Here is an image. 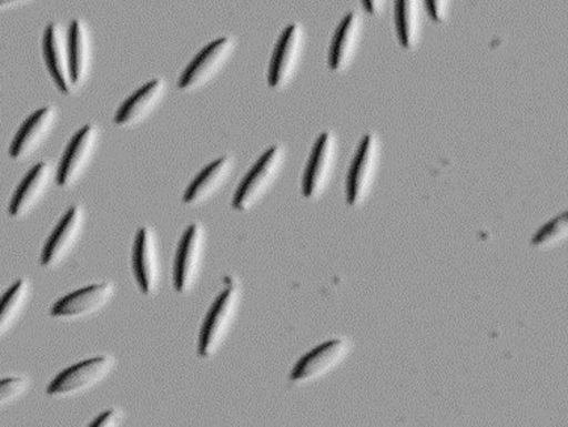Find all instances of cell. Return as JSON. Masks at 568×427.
<instances>
[{
	"instance_id": "obj_1",
	"label": "cell",
	"mask_w": 568,
	"mask_h": 427,
	"mask_svg": "<svg viewBox=\"0 0 568 427\" xmlns=\"http://www.w3.org/2000/svg\"><path fill=\"white\" fill-rule=\"evenodd\" d=\"M240 303H242V284L235 276H226L225 287L214 301L213 307L202 325L200 346H197L201 358H213L221 350L237 321Z\"/></svg>"
},
{
	"instance_id": "obj_2",
	"label": "cell",
	"mask_w": 568,
	"mask_h": 427,
	"mask_svg": "<svg viewBox=\"0 0 568 427\" xmlns=\"http://www.w3.org/2000/svg\"><path fill=\"white\" fill-rule=\"evenodd\" d=\"M285 161H287V149L284 145H273L267 150L235 191L233 201L235 211L250 212L254 209L280 179Z\"/></svg>"
},
{
	"instance_id": "obj_3",
	"label": "cell",
	"mask_w": 568,
	"mask_h": 427,
	"mask_svg": "<svg viewBox=\"0 0 568 427\" xmlns=\"http://www.w3.org/2000/svg\"><path fill=\"white\" fill-rule=\"evenodd\" d=\"M306 50V29L301 23L288 24L273 49L268 65V85L273 90H285L296 78Z\"/></svg>"
},
{
	"instance_id": "obj_4",
	"label": "cell",
	"mask_w": 568,
	"mask_h": 427,
	"mask_svg": "<svg viewBox=\"0 0 568 427\" xmlns=\"http://www.w3.org/2000/svg\"><path fill=\"white\" fill-rule=\"evenodd\" d=\"M382 161V142L377 133H368L362 138L351 170H348L346 195L347 204L361 206L372 194Z\"/></svg>"
},
{
	"instance_id": "obj_5",
	"label": "cell",
	"mask_w": 568,
	"mask_h": 427,
	"mask_svg": "<svg viewBox=\"0 0 568 427\" xmlns=\"http://www.w3.org/2000/svg\"><path fill=\"white\" fill-rule=\"evenodd\" d=\"M237 44L235 37H222L205 45L181 74L179 90L191 92L209 85L229 64Z\"/></svg>"
},
{
	"instance_id": "obj_6",
	"label": "cell",
	"mask_w": 568,
	"mask_h": 427,
	"mask_svg": "<svg viewBox=\"0 0 568 427\" xmlns=\"http://www.w3.org/2000/svg\"><path fill=\"white\" fill-rule=\"evenodd\" d=\"M339 141L335 132L327 130L320 135L311 152L308 165L302 180L305 199L317 200L329 187L338 161Z\"/></svg>"
},
{
	"instance_id": "obj_7",
	"label": "cell",
	"mask_w": 568,
	"mask_h": 427,
	"mask_svg": "<svg viewBox=\"0 0 568 427\" xmlns=\"http://www.w3.org/2000/svg\"><path fill=\"white\" fill-rule=\"evenodd\" d=\"M116 362L112 355L87 359L59 374L50 383L48 395L52 397H69L80 395L103 383L115 368Z\"/></svg>"
},
{
	"instance_id": "obj_8",
	"label": "cell",
	"mask_w": 568,
	"mask_h": 427,
	"mask_svg": "<svg viewBox=\"0 0 568 427\" xmlns=\"http://www.w3.org/2000/svg\"><path fill=\"white\" fill-rule=\"evenodd\" d=\"M352 350L353 343L347 338H335V340L323 343V345L308 352L305 357L298 359L290 379L296 385H305L322 379L346 362Z\"/></svg>"
},
{
	"instance_id": "obj_9",
	"label": "cell",
	"mask_w": 568,
	"mask_h": 427,
	"mask_svg": "<svg viewBox=\"0 0 568 427\" xmlns=\"http://www.w3.org/2000/svg\"><path fill=\"white\" fill-rule=\"evenodd\" d=\"M100 144V129L88 124L79 130L67 146L64 156L57 170V183L61 187H71L90 169Z\"/></svg>"
},
{
	"instance_id": "obj_10",
	"label": "cell",
	"mask_w": 568,
	"mask_h": 427,
	"mask_svg": "<svg viewBox=\"0 0 568 427\" xmlns=\"http://www.w3.org/2000/svg\"><path fill=\"white\" fill-rule=\"evenodd\" d=\"M207 250V232L204 225L192 224L181 238L174 266V286L179 293L191 292L200 278Z\"/></svg>"
},
{
	"instance_id": "obj_11",
	"label": "cell",
	"mask_w": 568,
	"mask_h": 427,
	"mask_svg": "<svg viewBox=\"0 0 568 427\" xmlns=\"http://www.w3.org/2000/svg\"><path fill=\"white\" fill-rule=\"evenodd\" d=\"M133 272L144 295H154L162 282V258L158 234L151 227L138 232L133 246Z\"/></svg>"
},
{
	"instance_id": "obj_12",
	"label": "cell",
	"mask_w": 568,
	"mask_h": 427,
	"mask_svg": "<svg viewBox=\"0 0 568 427\" xmlns=\"http://www.w3.org/2000/svg\"><path fill=\"white\" fill-rule=\"evenodd\" d=\"M85 224V209L82 206L71 207L59 222L58 227L54 228L48 244L44 245L43 254H41V265L44 267L61 265L73 253L75 245L79 244Z\"/></svg>"
},
{
	"instance_id": "obj_13",
	"label": "cell",
	"mask_w": 568,
	"mask_h": 427,
	"mask_svg": "<svg viewBox=\"0 0 568 427\" xmlns=\"http://www.w3.org/2000/svg\"><path fill=\"white\" fill-rule=\"evenodd\" d=\"M43 54L45 67L54 85L62 94H73L75 90L71 79L69 37L67 29L59 23H50L45 28L43 39Z\"/></svg>"
},
{
	"instance_id": "obj_14",
	"label": "cell",
	"mask_w": 568,
	"mask_h": 427,
	"mask_svg": "<svg viewBox=\"0 0 568 427\" xmlns=\"http://www.w3.org/2000/svg\"><path fill=\"white\" fill-rule=\"evenodd\" d=\"M364 17L357 11L348 12L336 28L334 39H332L329 58H327L332 71L343 73L351 69L357 52H359L362 41H364Z\"/></svg>"
},
{
	"instance_id": "obj_15",
	"label": "cell",
	"mask_w": 568,
	"mask_h": 427,
	"mask_svg": "<svg viewBox=\"0 0 568 427\" xmlns=\"http://www.w3.org/2000/svg\"><path fill=\"white\" fill-rule=\"evenodd\" d=\"M115 295V284L100 283L90 287L80 288L70 293L65 298L59 299L53 305L52 316L58 319H78V317L91 316L106 307Z\"/></svg>"
},
{
	"instance_id": "obj_16",
	"label": "cell",
	"mask_w": 568,
	"mask_h": 427,
	"mask_svg": "<svg viewBox=\"0 0 568 427\" xmlns=\"http://www.w3.org/2000/svg\"><path fill=\"white\" fill-rule=\"evenodd\" d=\"M57 121L58 109L54 106H45L29 116L11 142L10 156L16 161L32 156L52 135Z\"/></svg>"
},
{
	"instance_id": "obj_17",
	"label": "cell",
	"mask_w": 568,
	"mask_h": 427,
	"mask_svg": "<svg viewBox=\"0 0 568 427\" xmlns=\"http://www.w3.org/2000/svg\"><path fill=\"white\" fill-rule=\"evenodd\" d=\"M168 83L158 78L139 88L116 111L115 123L120 128H133L149 119L166 98Z\"/></svg>"
},
{
	"instance_id": "obj_18",
	"label": "cell",
	"mask_w": 568,
	"mask_h": 427,
	"mask_svg": "<svg viewBox=\"0 0 568 427\" xmlns=\"http://www.w3.org/2000/svg\"><path fill=\"white\" fill-rule=\"evenodd\" d=\"M53 179L57 180V173L49 162H41L33 166L12 196L10 215L12 217L29 215L43 201L52 186Z\"/></svg>"
},
{
	"instance_id": "obj_19",
	"label": "cell",
	"mask_w": 568,
	"mask_h": 427,
	"mask_svg": "<svg viewBox=\"0 0 568 427\" xmlns=\"http://www.w3.org/2000/svg\"><path fill=\"white\" fill-rule=\"evenodd\" d=\"M71 79L74 88H80L90 78L92 69V35L90 27L83 20L75 19L67 29Z\"/></svg>"
},
{
	"instance_id": "obj_20",
	"label": "cell",
	"mask_w": 568,
	"mask_h": 427,
	"mask_svg": "<svg viewBox=\"0 0 568 427\" xmlns=\"http://www.w3.org/2000/svg\"><path fill=\"white\" fill-rule=\"evenodd\" d=\"M234 169L235 161L233 156H223L210 163L207 169L202 170V173L187 187L184 203L187 206H196V204L212 199L217 191L222 190L223 184L229 182Z\"/></svg>"
},
{
	"instance_id": "obj_21",
	"label": "cell",
	"mask_w": 568,
	"mask_h": 427,
	"mask_svg": "<svg viewBox=\"0 0 568 427\" xmlns=\"http://www.w3.org/2000/svg\"><path fill=\"white\" fill-rule=\"evenodd\" d=\"M424 0H394L395 33L404 49L414 50L423 37Z\"/></svg>"
},
{
	"instance_id": "obj_22",
	"label": "cell",
	"mask_w": 568,
	"mask_h": 427,
	"mask_svg": "<svg viewBox=\"0 0 568 427\" xmlns=\"http://www.w3.org/2000/svg\"><path fill=\"white\" fill-rule=\"evenodd\" d=\"M32 286L28 278L19 279L8 288L6 295L0 298V337L6 336L20 321L29 299H31Z\"/></svg>"
},
{
	"instance_id": "obj_23",
	"label": "cell",
	"mask_w": 568,
	"mask_h": 427,
	"mask_svg": "<svg viewBox=\"0 0 568 427\" xmlns=\"http://www.w3.org/2000/svg\"><path fill=\"white\" fill-rule=\"evenodd\" d=\"M567 234L568 215L564 212L561 215L554 217L545 227L538 230L532 238V245L537 246V248H552V246L566 241Z\"/></svg>"
},
{
	"instance_id": "obj_24",
	"label": "cell",
	"mask_w": 568,
	"mask_h": 427,
	"mask_svg": "<svg viewBox=\"0 0 568 427\" xmlns=\"http://www.w3.org/2000/svg\"><path fill=\"white\" fill-rule=\"evenodd\" d=\"M31 384L27 376H11L0 380V406L10 405L27 395Z\"/></svg>"
},
{
	"instance_id": "obj_25",
	"label": "cell",
	"mask_w": 568,
	"mask_h": 427,
	"mask_svg": "<svg viewBox=\"0 0 568 427\" xmlns=\"http://www.w3.org/2000/svg\"><path fill=\"white\" fill-rule=\"evenodd\" d=\"M453 0H424L425 11L435 23H445L452 12Z\"/></svg>"
},
{
	"instance_id": "obj_26",
	"label": "cell",
	"mask_w": 568,
	"mask_h": 427,
	"mask_svg": "<svg viewBox=\"0 0 568 427\" xmlns=\"http://www.w3.org/2000/svg\"><path fill=\"white\" fill-rule=\"evenodd\" d=\"M124 423V413L121 409H109L103 416L97 417L91 423L92 427H115Z\"/></svg>"
},
{
	"instance_id": "obj_27",
	"label": "cell",
	"mask_w": 568,
	"mask_h": 427,
	"mask_svg": "<svg viewBox=\"0 0 568 427\" xmlns=\"http://www.w3.org/2000/svg\"><path fill=\"white\" fill-rule=\"evenodd\" d=\"M361 2L364 10L372 16L382 14V11L385 10L386 6V0H361Z\"/></svg>"
},
{
	"instance_id": "obj_28",
	"label": "cell",
	"mask_w": 568,
	"mask_h": 427,
	"mask_svg": "<svg viewBox=\"0 0 568 427\" xmlns=\"http://www.w3.org/2000/svg\"><path fill=\"white\" fill-rule=\"evenodd\" d=\"M33 0H0V11L12 10V8H20L29 6Z\"/></svg>"
}]
</instances>
